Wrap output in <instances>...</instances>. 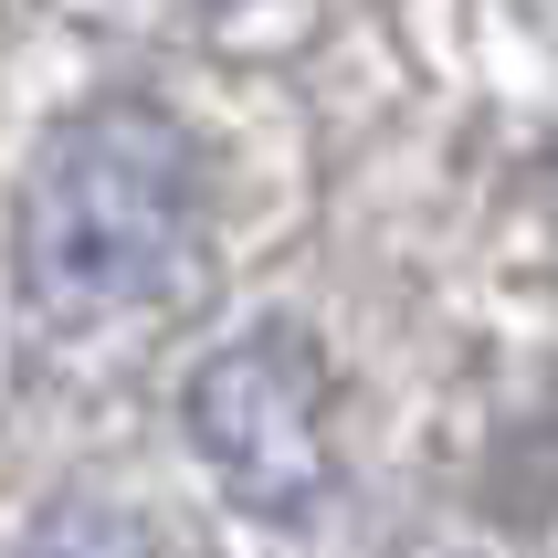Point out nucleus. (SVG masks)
Instances as JSON below:
<instances>
[{"label": "nucleus", "mask_w": 558, "mask_h": 558, "mask_svg": "<svg viewBox=\"0 0 558 558\" xmlns=\"http://www.w3.org/2000/svg\"><path fill=\"white\" fill-rule=\"evenodd\" d=\"M201 169L190 126L148 95H95L22 180V306L43 327H117L190 275Z\"/></svg>", "instance_id": "f257e3e1"}, {"label": "nucleus", "mask_w": 558, "mask_h": 558, "mask_svg": "<svg viewBox=\"0 0 558 558\" xmlns=\"http://www.w3.org/2000/svg\"><path fill=\"white\" fill-rule=\"evenodd\" d=\"M190 442L221 474V496L253 517H316L327 506V369L295 327H253L190 369Z\"/></svg>", "instance_id": "f03ea898"}, {"label": "nucleus", "mask_w": 558, "mask_h": 558, "mask_svg": "<svg viewBox=\"0 0 558 558\" xmlns=\"http://www.w3.org/2000/svg\"><path fill=\"white\" fill-rule=\"evenodd\" d=\"M22 558H148V527L126 506H106V496H63V506L32 517Z\"/></svg>", "instance_id": "7ed1b4c3"}]
</instances>
